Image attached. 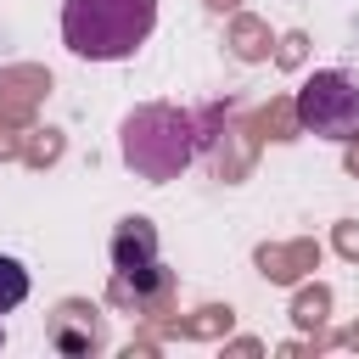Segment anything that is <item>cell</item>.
<instances>
[{"mask_svg": "<svg viewBox=\"0 0 359 359\" xmlns=\"http://www.w3.org/2000/svg\"><path fill=\"white\" fill-rule=\"evenodd\" d=\"M157 28V0H62V45L84 62H123Z\"/></svg>", "mask_w": 359, "mask_h": 359, "instance_id": "6da1fadb", "label": "cell"}, {"mask_svg": "<svg viewBox=\"0 0 359 359\" xmlns=\"http://www.w3.org/2000/svg\"><path fill=\"white\" fill-rule=\"evenodd\" d=\"M297 123L320 140H359V79L342 67H320L297 84Z\"/></svg>", "mask_w": 359, "mask_h": 359, "instance_id": "3957f363", "label": "cell"}, {"mask_svg": "<svg viewBox=\"0 0 359 359\" xmlns=\"http://www.w3.org/2000/svg\"><path fill=\"white\" fill-rule=\"evenodd\" d=\"M17 303H28V269H22V258L0 252V314H11Z\"/></svg>", "mask_w": 359, "mask_h": 359, "instance_id": "5b68a950", "label": "cell"}, {"mask_svg": "<svg viewBox=\"0 0 359 359\" xmlns=\"http://www.w3.org/2000/svg\"><path fill=\"white\" fill-rule=\"evenodd\" d=\"M0 342H6V331H0Z\"/></svg>", "mask_w": 359, "mask_h": 359, "instance_id": "8992f818", "label": "cell"}, {"mask_svg": "<svg viewBox=\"0 0 359 359\" xmlns=\"http://www.w3.org/2000/svg\"><path fill=\"white\" fill-rule=\"evenodd\" d=\"M118 135H123L118 140L123 146V163L140 180H157V185L163 180H180L191 168V157H196V118L180 112V107H163V101L135 107Z\"/></svg>", "mask_w": 359, "mask_h": 359, "instance_id": "7a4b0ae2", "label": "cell"}, {"mask_svg": "<svg viewBox=\"0 0 359 359\" xmlns=\"http://www.w3.org/2000/svg\"><path fill=\"white\" fill-rule=\"evenodd\" d=\"M112 258H118V275H135V303H140L146 280H157V286L168 280L163 264H157V241H151V224L146 219H123V230L112 241Z\"/></svg>", "mask_w": 359, "mask_h": 359, "instance_id": "277c9868", "label": "cell"}]
</instances>
